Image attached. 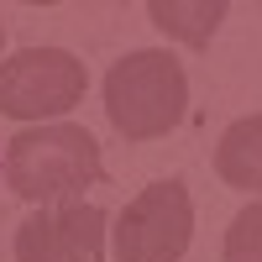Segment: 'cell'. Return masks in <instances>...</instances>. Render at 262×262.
<instances>
[{
	"label": "cell",
	"instance_id": "1",
	"mask_svg": "<svg viewBox=\"0 0 262 262\" xmlns=\"http://www.w3.org/2000/svg\"><path fill=\"white\" fill-rule=\"evenodd\" d=\"M6 184L32 205L74 200L79 189L105 184L100 142L84 126H32L6 142Z\"/></svg>",
	"mask_w": 262,
	"mask_h": 262
},
{
	"label": "cell",
	"instance_id": "7",
	"mask_svg": "<svg viewBox=\"0 0 262 262\" xmlns=\"http://www.w3.org/2000/svg\"><path fill=\"white\" fill-rule=\"evenodd\" d=\"M147 16L179 42H189V48H205L215 37V27L226 21V0H152Z\"/></svg>",
	"mask_w": 262,
	"mask_h": 262
},
{
	"label": "cell",
	"instance_id": "3",
	"mask_svg": "<svg viewBox=\"0 0 262 262\" xmlns=\"http://www.w3.org/2000/svg\"><path fill=\"white\" fill-rule=\"evenodd\" d=\"M84 100V63L63 48H21L0 63V116L48 121Z\"/></svg>",
	"mask_w": 262,
	"mask_h": 262
},
{
	"label": "cell",
	"instance_id": "6",
	"mask_svg": "<svg viewBox=\"0 0 262 262\" xmlns=\"http://www.w3.org/2000/svg\"><path fill=\"white\" fill-rule=\"evenodd\" d=\"M215 168H221V179L236 184V189H257L262 184V116L236 121L221 137V147H215Z\"/></svg>",
	"mask_w": 262,
	"mask_h": 262
},
{
	"label": "cell",
	"instance_id": "9",
	"mask_svg": "<svg viewBox=\"0 0 262 262\" xmlns=\"http://www.w3.org/2000/svg\"><path fill=\"white\" fill-rule=\"evenodd\" d=\"M0 37H6V32H0Z\"/></svg>",
	"mask_w": 262,
	"mask_h": 262
},
{
	"label": "cell",
	"instance_id": "8",
	"mask_svg": "<svg viewBox=\"0 0 262 262\" xmlns=\"http://www.w3.org/2000/svg\"><path fill=\"white\" fill-rule=\"evenodd\" d=\"M257 226H262V210L247 205L231 226V242H226V257L231 262H257Z\"/></svg>",
	"mask_w": 262,
	"mask_h": 262
},
{
	"label": "cell",
	"instance_id": "5",
	"mask_svg": "<svg viewBox=\"0 0 262 262\" xmlns=\"http://www.w3.org/2000/svg\"><path fill=\"white\" fill-rule=\"evenodd\" d=\"M16 262H105V210L63 200L16 231Z\"/></svg>",
	"mask_w": 262,
	"mask_h": 262
},
{
	"label": "cell",
	"instance_id": "2",
	"mask_svg": "<svg viewBox=\"0 0 262 262\" xmlns=\"http://www.w3.org/2000/svg\"><path fill=\"white\" fill-rule=\"evenodd\" d=\"M184 105H189L184 63L163 48L126 53L105 74V116L126 142H147V137L173 131L184 121Z\"/></svg>",
	"mask_w": 262,
	"mask_h": 262
},
{
	"label": "cell",
	"instance_id": "4",
	"mask_svg": "<svg viewBox=\"0 0 262 262\" xmlns=\"http://www.w3.org/2000/svg\"><path fill=\"white\" fill-rule=\"evenodd\" d=\"M194 242V200L179 179L142 189L116 221V257L121 262H179Z\"/></svg>",
	"mask_w": 262,
	"mask_h": 262
}]
</instances>
